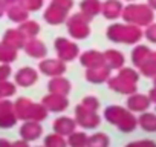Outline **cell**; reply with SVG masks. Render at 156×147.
Wrapping results in <instances>:
<instances>
[{"label": "cell", "instance_id": "3957f363", "mask_svg": "<svg viewBox=\"0 0 156 147\" xmlns=\"http://www.w3.org/2000/svg\"><path fill=\"white\" fill-rule=\"evenodd\" d=\"M3 13H5V3H3V0H0V17L3 16Z\"/></svg>", "mask_w": 156, "mask_h": 147}, {"label": "cell", "instance_id": "277c9868", "mask_svg": "<svg viewBox=\"0 0 156 147\" xmlns=\"http://www.w3.org/2000/svg\"><path fill=\"white\" fill-rule=\"evenodd\" d=\"M0 147H9V144L6 141H0Z\"/></svg>", "mask_w": 156, "mask_h": 147}, {"label": "cell", "instance_id": "6da1fadb", "mask_svg": "<svg viewBox=\"0 0 156 147\" xmlns=\"http://www.w3.org/2000/svg\"><path fill=\"white\" fill-rule=\"evenodd\" d=\"M14 58V51L8 46L0 45V61H11Z\"/></svg>", "mask_w": 156, "mask_h": 147}, {"label": "cell", "instance_id": "7a4b0ae2", "mask_svg": "<svg viewBox=\"0 0 156 147\" xmlns=\"http://www.w3.org/2000/svg\"><path fill=\"white\" fill-rule=\"evenodd\" d=\"M9 74V67L8 66H0V81H3Z\"/></svg>", "mask_w": 156, "mask_h": 147}]
</instances>
